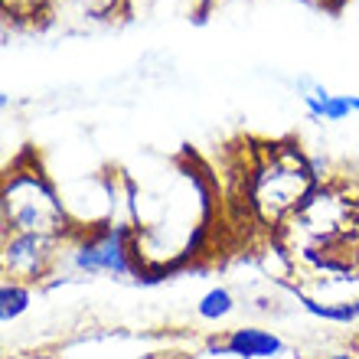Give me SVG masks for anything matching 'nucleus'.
<instances>
[{"label":"nucleus","mask_w":359,"mask_h":359,"mask_svg":"<svg viewBox=\"0 0 359 359\" xmlns=\"http://www.w3.org/2000/svg\"><path fill=\"white\" fill-rule=\"evenodd\" d=\"M0 222L4 232H36L66 242L76 232L66 199L39 167L13 163L0 189Z\"/></svg>","instance_id":"1"},{"label":"nucleus","mask_w":359,"mask_h":359,"mask_svg":"<svg viewBox=\"0 0 359 359\" xmlns=\"http://www.w3.org/2000/svg\"><path fill=\"white\" fill-rule=\"evenodd\" d=\"M232 311H236V294L229 291V287H222V284H216V287H209V291L196 301V313H199V320H209V323L226 320V317H229Z\"/></svg>","instance_id":"9"},{"label":"nucleus","mask_w":359,"mask_h":359,"mask_svg":"<svg viewBox=\"0 0 359 359\" xmlns=\"http://www.w3.org/2000/svg\"><path fill=\"white\" fill-rule=\"evenodd\" d=\"M173 359H196V356H173Z\"/></svg>","instance_id":"14"},{"label":"nucleus","mask_w":359,"mask_h":359,"mask_svg":"<svg viewBox=\"0 0 359 359\" xmlns=\"http://www.w3.org/2000/svg\"><path fill=\"white\" fill-rule=\"evenodd\" d=\"M62 258L82 278H141L144 274L137 226L124 219L76 229L62 245Z\"/></svg>","instance_id":"3"},{"label":"nucleus","mask_w":359,"mask_h":359,"mask_svg":"<svg viewBox=\"0 0 359 359\" xmlns=\"http://www.w3.org/2000/svg\"><path fill=\"white\" fill-rule=\"evenodd\" d=\"M206 350L222 353V356H236V359H278L284 356L287 343L274 330H265V327H236L222 340L212 337L206 343Z\"/></svg>","instance_id":"5"},{"label":"nucleus","mask_w":359,"mask_h":359,"mask_svg":"<svg viewBox=\"0 0 359 359\" xmlns=\"http://www.w3.org/2000/svg\"><path fill=\"white\" fill-rule=\"evenodd\" d=\"M62 238L36 236V232H4V245H0V265L4 278L23 284H39L43 278L59 268L62 258Z\"/></svg>","instance_id":"4"},{"label":"nucleus","mask_w":359,"mask_h":359,"mask_svg":"<svg viewBox=\"0 0 359 359\" xmlns=\"http://www.w3.org/2000/svg\"><path fill=\"white\" fill-rule=\"evenodd\" d=\"M317 359H356L350 350H340V353H330V356H317Z\"/></svg>","instance_id":"13"},{"label":"nucleus","mask_w":359,"mask_h":359,"mask_svg":"<svg viewBox=\"0 0 359 359\" xmlns=\"http://www.w3.org/2000/svg\"><path fill=\"white\" fill-rule=\"evenodd\" d=\"M62 4H72V7L82 13V17H92V20H104L111 17L121 0H62Z\"/></svg>","instance_id":"10"},{"label":"nucleus","mask_w":359,"mask_h":359,"mask_svg":"<svg viewBox=\"0 0 359 359\" xmlns=\"http://www.w3.org/2000/svg\"><path fill=\"white\" fill-rule=\"evenodd\" d=\"M29 304H33V284L4 278V284H0V323L10 327L13 320H20L29 311Z\"/></svg>","instance_id":"7"},{"label":"nucleus","mask_w":359,"mask_h":359,"mask_svg":"<svg viewBox=\"0 0 359 359\" xmlns=\"http://www.w3.org/2000/svg\"><path fill=\"white\" fill-rule=\"evenodd\" d=\"M7 359H59L53 353H29V356H7Z\"/></svg>","instance_id":"12"},{"label":"nucleus","mask_w":359,"mask_h":359,"mask_svg":"<svg viewBox=\"0 0 359 359\" xmlns=\"http://www.w3.org/2000/svg\"><path fill=\"white\" fill-rule=\"evenodd\" d=\"M301 102L311 121H346L350 114H359V95H333L311 79H304Z\"/></svg>","instance_id":"6"},{"label":"nucleus","mask_w":359,"mask_h":359,"mask_svg":"<svg viewBox=\"0 0 359 359\" xmlns=\"http://www.w3.org/2000/svg\"><path fill=\"white\" fill-rule=\"evenodd\" d=\"M301 297V307L320 320H330V323H353L359 320V301H317L311 294H297Z\"/></svg>","instance_id":"8"},{"label":"nucleus","mask_w":359,"mask_h":359,"mask_svg":"<svg viewBox=\"0 0 359 359\" xmlns=\"http://www.w3.org/2000/svg\"><path fill=\"white\" fill-rule=\"evenodd\" d=\"M317 177L311 161L294 144L274 147L268 157L252 170L248 183V203L255 216L265 226H284L304 209V203L313 196Z\"/></svg>","instance_id":"2"},{"label":"nucleus","mask_w":359,"mask_h":359,"mask_svg":"<svg viewBox=\"0 0 359 359\" xmlns=\"http://www.w3.org/2000/svg\"><path fill=\"white\" fill-rule=\"evenodd\" d=\"M49 0H4V10L13 13V17H27V13H36L43 10Z\"/></svg>","instance_id":"11"}]
</instances>
